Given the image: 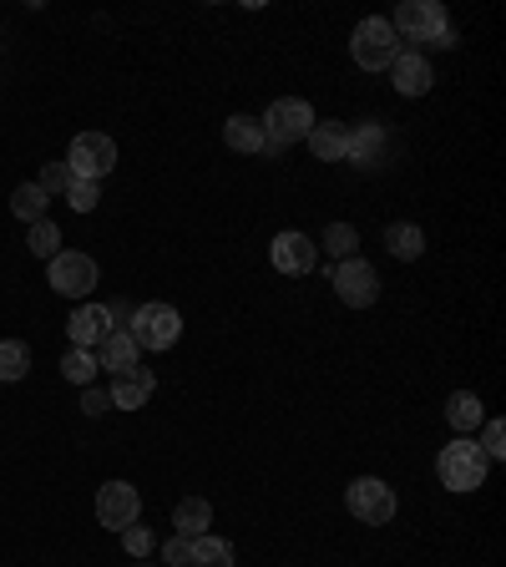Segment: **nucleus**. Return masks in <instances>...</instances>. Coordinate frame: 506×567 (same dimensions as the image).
Segmentation results:
<instances>
[{"label": "nucleus", "instance_id": "nucleus-10", "mask_svg": "<svg viewBox=\"0 0 506 567\" xmlns=\"http://www.w3.org/2000/svg\"><path fill=\"white\" fill-rule=\"evenodd\" d=\"M268 264H274L278 274L304 279V274H314V264H319V243L299 229H284V233H274V243H268Z\"/></svg>", "mask_w": 506, "mask_h": 567}, {"label": "nucleus", "instance_id": "nucleus-31", "mask_svg": "<svg viewBox=\"0 0 506 567\" xmlns=\"http://www.w3.org/2000/svg\"><path fill=\"white\" fill-rule=\"evenodd\" d=\"M482 456H486V461H502V456H506V426H502V421H492V426L482 431Z\"/></svg>", "mask_w": 506, "mask_h": 567}, {"label": "nucleus", "instance_id": "nucleus-15", "mask_svg": "<svg viewBox=\"0 0 506 567\" xmlns=\"http://www.w3.org/2000/svg\"><path fill=\"white\" fill-rule=\"evenodd\" d=\"M319 162H350V127L345 122H314V133L304 137Z\"/></svg>", "mask_w": 506, "mask_h": 567}, {"label": "nucleus", "instance_id": "nucleus-19", "mask_svg": "<svg viewBox=\"0 0 506 567\" xmlns=\"http://www.w3.org/2000/svg\"><path fill=\"white\" fill-rule=\"evenodd\" d=\"M172 527H178V537H203L213 527V502L208 496H182L172 507Z\"/></svg>", "mask_w": 506, "mask_h": 567}, {"label": "nucleus", "instance_id": "nucleus-17", "mask_svg": "<svg viewBox=\"0 0 506 567\" xmlns=\"http://www.w3.org/2000/svg\"><path fill=\"white\" fill-rule=\"evenodd\" d=\"M137 355H143V350H137V345H133V335H127V329H112V335L97 345V365L112 375V380L133 370V365H137Z\"/></svg>", "mask_w": 506, "mask_h": 567}, {"label": "nucleus", "instance_id": "nucleus-18", "mask_svg": "<svg viewBox=\"0 0 506 567\" xmlns=\"http://www.w3.org/2000/svg\"><path fill=\"white\" fill-rule=\"evenodd\" d=\"M223 143H229L233 153H268L264 127H259V117H249V112H233V117L223 122Z\"/></svg>", "mask_w": 506, "mask_h": 567}, {"label": "nucleus", "instance_id": "nucleus-22", "mask_svg": "<svg viewBox=\"0 0 506 567\" xmlns=\"http://www.w3.org/2000/svg\"><path fill=\"white\" fill-rule=\"evenodd\" d=\"M31 375V345L25 339H0V386Z\"/></svg>", "mask_w": 506, "mask_h": 567}, {"label": "nucleus", "instance_id": "nucleus-5", "mask_svg": "<svg viewBox=\"0 0 506 567\" xmlns=\"http://www.w3.org/2000/svg\"><path fill=\"white\" fill-rule=\"evenodd\" d=\"M345 507L355 512V522H365V527H386V522H396V486L380 482V476H355L350 492H345Z\"/></svg>", "mask_w": 506, "mask_h": 567}, {"label": "nucleus", "instance_id": "nucleus-29", "mask_svg": "<svg viewBox=\"0 0 506 567\" xmlns=\"http://www.w3.org/2000/svg\"><path fill=\"white\" fill-rule=\"evenodd\" d=\"M36 188H41L46 198L66 193V188H72V168H66V162H46V172L36 178Z\"/></svg>", "mask_w": 506, "mask_h": 567}, {"label": "nucleus", "instance_id": "nucleus-33", "mask_svg": "<svg viewBox=\"0 0 506 567\" xmlns=\"http://www.w3.org/2000/svg\"><path fill=\"white\" fill-rule=\"evenodd\" d=\"M82 411H86V416H102V411H112V396H107V390H97V386H86V396H82Z\"/></svg>", "mask_w": 506, "mask_h": 567}, {"label": "nucleus", "instance_id": "nucleus-13", "mask_svg": "<svg viewBox=\"0 0 506 567\" xmlns=\"http://www.w3.org/2000/svg\"><path fill=\"white\" fill-rule=\"evenodd\" d=\"M66 335H72L76 350H97L102 339L112 335L107 304H82V309H72V319H66Z\"/></svg>", "mask_w": 506, "mask_h": 567}, {"label": "nucleus", "instance_id": "nucleus-12", "mask_svg": "<svg viewBox=\"0 0 506 567\" xmlns=\"http://www.w3.org/2000/svg\"><path fill=\"white\" fill-rule=\"evenodd\" d=\"M390 82H396L400 97H425L435 86V72H431V61L421 56V51H400L396 66H390Z\"/></svg>", "mask_w": 506, "mask_h": 567}, {"label": "nucleus", "instance_id": "nucleus-32", "mask_svg": "<svg viewBox=\"0 0 506 567\" xmlns=\"http://www.w3.org/2000/svg\"><path fill=\"white\" fill-rule=\"evenodd\" d=\"M122 547H127V557H147L157 543H152V532H147V527H137V522H133V527L122 532Z\"/></svg>", "mask_w": 506, "mask_h": 567}, {"label": "nucleus", "instance_id": "nucleus-4", "mask_svg": "<svg viewBox=\"0 0 506 567\" xmlns=\"http://www.w3.org/2000/svg\"><path fill=\"white\" fill-rule=\"evenodd\" d=\"M259 127H264L268 147H289V143H304V137L314 133V107L304 97H278L268 102V112L259 117Z\"/></svg>", "mask_w": 506, "mask_h": 567}, {"label": "nucleus", "instance_id": "nucleus-16", "mask_svg": "<svg viewBox=\"0 0 506 567\" xmlns=\"http://www.w3.org/2000/svg\"><path fill=\"white\" fill-rule=\"evenodd\" d=\"M446 426L456 435H476L486 426V406H482V396L476 390H456V396L446 400Z\"/></svg>", "mask_w": 506, "mask_h": 567}, {"label": "nucleus", "instance_id": "nucleus-25", "mask_svg": "<svg viewBox=\"0 0 506 567\" xmlns=\"http://www.w3.org/2000/svg\"><path fill=\"white\" fill-rule=\"evenodd\" d=\"M193 567H233V543L213 537V532L193 537Z\"/></svg>", "mask_w": 506, "mask_h": 567}, {"label": "nucleus", "instance_id": "nucleus-1", "mask_svg": "<svg viewBox=\"0 0 506 567\" xmlns=\"http://www.w3.org/2000/svg\"><path fill=\"white\" fill-rule=\"evenodd\" d=\"M400 51H405V41L396 36V25H390L386 15H370V21L355 25L350 56H355V66H360V72H390Z\"/></svg>", "mask_w": 506, "mask_h": 567}, {"label": "nucleus", "instance_id": "nucleus-9", "mask_svg": "<svg viewBox=\"0 0 506 567\" xmlns=\"http://www.w3.org/2000/svg\"><path fill=\"white\" fill-rule=\"evenodd\" d=\"M396 36H410V41H425L431 46L435 36H446L451 31V21H446V6L441 0H405L396 11Z\"/></svg>", "mask_w": 506, "mask_h": 567}, {"label": "nucleus", "instance_id": "nucleus-23", "mask_svg": "<svg viewBox=\"0 0 506 567\" xmlns=\"http://www.w3.org/2000/svg\"><path fill=\"white\" fill-rule=\"evenodd\" d=\"M46 208H51V198L41 193L36 182H21V188L11 193V213L21 218V223H41V218H46Z\"/></svg>", "mask_w": 506, "mask_h": 567}, {"label": "nucleus", "instance_id": "nucleus-24", "mask_svg": "<svg viewBox=\"0 0 506 567\" xmlns=\"http://www.w3.org/2000/svg\"><path fill=\"white\" fill-rule=\"evenodd\" d=\"M97 370H102L97 350H76V345H72V350L61 355V375H66L72 386H92V380H97Z\"/></svg>", "mask_w": 506, "mask_h": 567}, {"label": "nucleus", "instance_id": "nucleus-8", "mask_svg": "<svg viewBox=\"0 0 506 567\" xmlns=\"http://www.w3.org/2000/svg\"><path fill=\"white\" fill-rule=\"evenodd\" d=\"M46 274H51V290L66 294V300H86V294L97 290V259L92 254H72V249H61V254L46 264Z\"/></svg>", "mask_w": 506, "mask_h": 567}, {"label": "nucleus", "instance_id": "nucleus-6", "mask_svg": "<svg viewBox=\"0 0 506 567\" xmlns=\"http://www.w3.org/2000/svg\"><path fill=\"white\" fill-rule=\"evenodd\" d=\"M66 168H72V178L102 182L112 168H117V143H112L107 133H76L72 153H66Z\"/></svg>", "mask_w": 506, "mask_h": 567}, {"label": "nucleus", "instance_id": "nucleus-7", "mask_svg": "<svg viewBox=\"0 0 506 567\" xmlns=\"http://www.w3.org/2000/svg\"><path fill=\"white\" fill-rule=\"evenodd\" d=\"M335 294L339 304H350V309H370L375 300H380V274H375L370 259H345V264H335Z\"/></svg>", "mask_w": 506, "mask_h": 567}, {"label": "nucleus", "instance_id": "nucleus-26", "mask_svg": "<svg viewBox=\"0 0 506 567\" xmlns=\"http://www.w3.org/2000/svg\"><path fill=\"white\" fill-rule=\"evenodd\" d=\"M319 249H329V254L345 264V259L360 254V233H355V223H329L325 239H319Z\"/></svg>", "mask_w": 506, "mask_h": 567}, {"label": "nucleus", "instance_id": "nucleus-27", "mask_svg": "<svg viewBox=\"0 0 506 567\" xmlns=\"http://www.w3.org/2000/svg\"><path fill=\"white\" fill-rule=\"evenodd\" d=\"M25 243H31V259H56L61 254V229L51 223V218H41V223H31V233H25Z\"/></svg>", "mask_w": 506, "mask_h": 567}, {"label": "nucleus", "instance_id": "nucleus-3", "mask_svg": "<svg viewBox=\"0 0 506 567\" xmlns=\"http://www.w3.org/2000/svg\"><path fill=\"white\" fill-rule=\"evenodd\" d=\"M127 335H133L137 350H172L182 335V314L172 304H133V319H127Z\"/></svg>", "mask_w": 506, "mask_h": 567}, {"label": "nucleus", "instance_id": "nucleus-14", "mask_svg": "<svg viewBox=\"0 0 506 567\" xmlns=\"http://www.w3.org/2000/svg\"><path fill=\"white\" fill-rule=\"evenodd\" d=\"M152 390H157V375L147 370V365H133V370L127 375H117V380H112V406H117V411H143L147 400H152Z\"/></svg>", "mask_w": 506, "mask_h": 567}, {"label": "nucleus", "instance_id": "nucleus-2", "mask_svg": "<svg viewBox=\"0 0 506 567\" xmlns=\"http://www.w3.org/2000/svg\"><path fill=\"white\" fill-rule=\"evenodd\" d=\"M486 466H492V461L482 456V447H476L471 435H456V441L441 447V456H435V476H441L446 492H476V486L486 482Z\"/></svg>", "mask_w": 506, "mask_h": 567}, {"label": "nucleus", "instance_id": "nucleus-11", "mask_svg": "<svg viewBox=\"0 0 506 567\" xmlns=\"http://www.w3.org/2000/svg\"><path fill=\"white\" fill-rule=\"evenodd\" d=\"M137 512H143V496H137L133 482H107L97 492V522L112 532H127L137 522Z\"/></svg>", "mask_w": 506, "mask_h": 567}, {"label": "nucleus", "instance_id": "nucleus-30", "mask_svg": "<svg viewBox=\"0 0 506 567\" xmlns=\"http://www.w3.org/2000/svg\"><path fill=\"white\" fill-rule=\"evenodd\" d=\"M162 563L168 567H193V537H172V543H162Z\"/></svg>", "mask_w": 506, "mask_h": 567}, {"label": "nucleus", "instance_id": "nucleus-21", "mask_svg": "<svg viewBox=\"0 0 506 567\" xmlns=\"http://www.w3.org/2000/svg\"><path fill=\"white\" fill-rule=\"evenodd\" d=\"M386 147H390V137H386V127H375V122H360V127L350 133V157H355V162H365V168H370V162H380V157H386Z\"/></svg>", "mask_w": 506, "mask_h": 567}, {"label": "nucleus", "instance_id": "nucleus-28", "mask_svg": "<svg viewBox=\"0 0 506 567\" xmlns=\"http://www.w3.org/2000/svg\"><path fill=\"white\" fill-rule=\"evenodd\" d=\"M66 203H72L76 213H92V208L102 203V182H92V178H72V188H66Z\"/></svg>", "mask_w": 506, "mask_h": 567}, {"label": "nucleus", "instance_id": "nucleus-20", "mask_svg": "<svg viewBox=\"0 0 506 567\" xmlns=\"http://www.w3.org/2000/svg\"><path fill=\"white\" fill-rule=\"evenodd\" d=\"M386 249H390V259H400V264H415V259L425 254V229L421 223H390Z\"/></svg>", "mask_w": 506, "mask_h": 567}]
</instances>
